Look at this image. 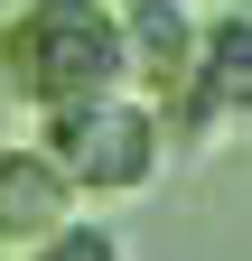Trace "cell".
<instances>
[{
	"instance_id": "3957f363",
	"label": "cell",
	"mask_w": 252,
	"mask_h": 261,
	"mask_svg": "<svg viewBox=\"0 0 252 261\" xmlns=\"http://www.w3.org/2000/svg\"><path fill=\"white\" fill-rule=\"evenodd\" d=\"M121 19V56H131V93L168 103L178 84H196V0H112Z\"/></svg>"
},
{
	"instance_id": "6da1fadb",
	"label": "cell",
	"mask_w": 252,
	"mask_h": 261,
	"mask_svg": "<svg viewBox=\"0 0 252 261\" xmlns=\"http://www.w3.org/2000/svg\"><path fill=\"white\" fill-rule=\"evenodd\" d=\"M112 84H131L112 0H19L0 19V93L10 103L66 112V103H93Z\"/></svg>"
},
{
	"instance_id": "8992f818",
	"label": "cell",
	"mask_w": 252,
	"mask_h": 261,
	"mask_svg": "<svg viewBox=\"0 0 252 261\" xmlns=\"http://www.w3.org/2000/svg\"><path fill=\"white\" fill-rule=\"evenodd\" d=\"M10 261H131V243H121V224H103V205H75L56 233H38L28 252H10Z\"/></svg>"
},
{
	"instance_id": "5b68a950",
	"label": "cell",
	"mask_w": 252,
	"mask_h": 261,
	"mask_svg": "<svg viewBox=\"0 0 252 261\" xmlns=\"http://www.w3.org/2000/svg\"><path fill=\"white\" fill-rule=\"evenodd\" d=\"M196 84L224 93L234 121L252 130V10H215V19L196 28Z\"/></svg>"
},
{
	"instance_id": "7a4b0ae2",
	"label": "cell",
	"mask_w": 252,
	"mask_h": 261,
	"mask_svg": "<svg viewBox=\"0 0 252 261\" xmlns=\"http://www.w3.org/2000/svg\"><path fill=\"white\" fill-rule=\"evenodd\" d=\"M38 140L56 149V168L75 177L84 205H131L168 177V121L149 93L112 84L93 103H66V112H38Z\"/></svg>"
},
{
	"instance_id": "277c9868",
	"label": "cell",
	"mask_w": 252,
	"mask_h": 261,
	"mask_svg": "<svg viewBox=\"0 0 252 261\" xmlns=\"http://www.w3.org/2000/svg\"><path fill=\"white\" fill-rule=\"evenodd\" d=\"M75 205H84V196H75L66 168H56L47 140H10V149H0V252H28L38 233H56Z\"/></svg>"
}]
</instances>
